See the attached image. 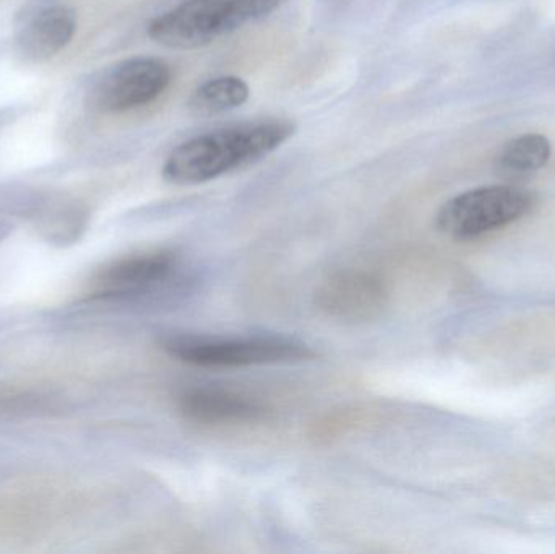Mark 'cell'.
<instances>
[{"label":"cell","mask_w":555,"mask_h":554,"mask_svg":"<svg viewBox=\"0 0 555 554\" xmlns=\"http://www.w3.org/2000/svg\"><path fill=\"white\" fill-rule=\"evenodd\" d=\"M179 260L172 250L153 249L130 254L104 267L98 275L96 298L130 301L158 292L175 276Z\"/></svg>","instance_id":"7"},{"label":"cell","mask_w":555,"mask_h":554,"mask_svg":"<svg viewBox=\"0 0 555 554\" xmlns=\"http://www.w3.org/2000/svg\"><path fill=\"white\" fill-rule=\"evenodd\" d=\"M166 355L205 370H241L263 364L297 363L315 358L302 342L281 335L220 337V335L175 334L163 338Z\"/></svg>","instance_id":"3"},{"label":"cell","mask_w":555,"mask_h":554,"mask_svg":"<svg viewBox=\"0 0 555 554\" xmlns=\"http://www.w3.org/2000/svg\"><path fill=\"white\" fill-rule=\"evenodd\" d=\"M49 194L28 185H0V215L2 217L26 218L35 220Z\"/></svg>","instance_id":"13"},{"label":"cell","mask_w":555,"mask_h":554,"mask_svg":"<svg viewBox=\"0 0 555 554\" xmlns=\"http://www.w3.org/2000/svg\"><path fill=\"white\" fill-rule=\"evenodd\" d=\"M551 155L553 146L547 137L525 133L504 145L498 156V168L502 175L521 178L543 169Z\"/></svg>","instance_id":"12"},{"label":"cell","mask_w":555,"mask_h":554,"mask_svg":"<svg viewBox=\"0 0 555 554\" xmlns=\"http://www.w3.org/2000/svg\"><path fill=\"white\" fill-rule=\"evenodd\" d=\"M90 214L77 198L49 194L48 201L36 215V231L55 247L74 246L87 231Z\"/></svg>","instance_id":"10"},{"label":"cell","mask_w":555,"mask_h":554,"mask_svg":"<svg viewBox=\"0 0 555 554\" xmlns=\"http://www.w3.org/2000/svg\"><path fill=\"white\" fill-rule=\"evenodd\" d=\"M315 305L335 321H374L388 305V289L380 276L365 270H339L320 283Z\"/></svg>","instance_id":"6"},{"label":"cell","mask_w":555,"mask_h":554,"mask_svg":"<svg viewBox=\"0 0 555 554\" xmlns=\"http://www.w3.org/2000/svg\"><path fill=\"white\" fill-rule=\"evenodd\" d=\"M171 81V65L163 59H126L101 75L93 88V103L104 113H126L158 100Z\"/></svg>","instance_id":"5"},{"label":"cell","mask_w":555,"mask_h":554,"mask_svg":"<svg viewBox=\"0 0 555 554\" xmlns=\"http://www.w3.org/2000/svg\"><path fill=\"white\" fill-rule=\"evenodd\" d=\"M179 413L201 426H237L263 422L269 409L259 400L220 387H195L179 396Z\"/></svg>","instance_id":"9"},{"label":"cell","mask_w":555,"mask_h":554,"mask_svg":"<svg viewBox=\"0 0 555 554\" xmlns=\"http://www.w3.org/2000/svg\"><path fill=\"white\" fill-rule=\"evenodd\" d=\"M294 133L291 120L260 119L192 137L169 153L163 178L176 185L214 181L266 158Z\"/></svg>","instance_id":"1"},{"label":"cell","mask_w":555,"mask_h":554,"mask_svg":"<svg viewBox=\"0 0 555 554\" xmlns=\"http://www.w3.org/2000/svg\"><path fill=\"white\" fill-rule=\"evenodd\" d=\"M287 0H182L150 22L149 36L171 49H198L275 13Z\"/></svg>","instance_id":"2"},{"label":"cell","mask_w":555,"mask_h":554,"mask_svg":"<svg viewBox=\"0 0 555 554\" xmlns=\"http://www.w3.org/2000/svg\"><path fill=\"white\" fill-rule=\"evenodd\" d=\"M250 88L243 78L234 75L211 78L202 83L189 100V109L201 117L230 113L247 103Z\"/></svg>","instance_id":"11"},{"label":"cell","mask_w":555,"mask_h":554,"mask_svg":"<svg viewBox=\"0 0 555 554\" xmlns=\"http://www.w3.org/2000/svg\"><path fill=\"white\" fill-rule=\"evenodd\" d=\"M77 13L61 0H36L16 18V48L33 62L48 61L70 44Z\"/></svg>","instance_id":"8"},{"label":"cell","mask_w":555,"mask_h":554,"mask_svg":"<svg viewBox=\"0 0 555 554\" xmlns=\"http://www.w3.org/2000/svg\"><path fill=\"white\" fill-rule=\"evenodd\" d=\"M534 195L515 185H485L447 201L437 214L440 233L472 241L501 230L530 214Z\"/></svg>","instance_id":"4"},{"label":"cell","mask_w":555,"mask_h":554,"mask_svg":"<svg viewBox=\"0 0 555 554\" xmlns=\"http://www.w3.org/2000/svg\"><path fill=\"white\" fill-rule=\"evenodd\" d=\"M59 410L52 397L29 392H0V415L38 416Z\"/></svg>","instance_id":"14"},{"label":"cell","mask_w":555,"mask_h":554,"mask_svg":"<svg viewBox=\"0 0 555 554\" xmlns=\"http://www.w3.org/2000/svg\"><path fill=\"white\" fill-rule=\"evenodd\" d=\"M12 233L13 223H10L7 218H0V244H2V241H5Z\"/></svg>","instance_id":"15"}]
</instances>
